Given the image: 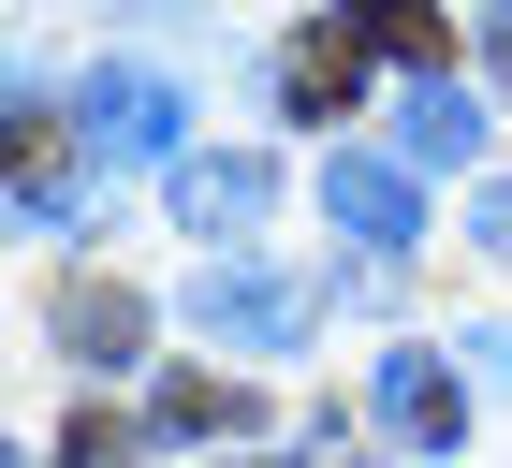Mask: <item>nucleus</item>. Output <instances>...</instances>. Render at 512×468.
I'll return each mask as SVG.
<instances>
[{
  "mask_svg": "<svg viewBox=\"0 0 512 468\" xmlns=\"http://www.w3.org/2000/svg\"><path fill=\"white\" fill-rule=\"evenodd\" d=\"M366 44H381V59H410V88L454 74V15H425V0H366Z\"/></svg>",
  "mask_w": 512,
  "mask_h": 468,
  "instance_id": "9",
  "label": "nucleus"
},
{
  "mask_svg": "<svg viewBox=\"0 0 512 468\" xmlns=\"http://www.w3.org/2000/svg\"><path fill=\"white\" fill-rule=\"evenodd\" d=\"M352 74H366V44L352 30H308L293 59H278V103L293 117H352Z\"/></svg>",
  "mask_w": 512,
  "mask_h": 468,
  "instance_id": "6",
  "label": "nucleus"
},
{
  "mask_svg": "<svg viewBox=\"0 0 512 468\" xmlns=\"http://www.w3.org/2000/svg\"><path fill=\"white\" fill-rule=\"evenodd\" d=\"M469 234H483V249H512V176H498V191L469 205Z\"/></svg>",
  "mask_w": 512,
  "mask_h": 468,
  "instance_id": "12",
  "label": "nucleus"
},
{
  "mask_svg": "<svg viewBox=\"0 0 512 468\" xmlns=\"http://www.w3.org/2000/svg\"><path fill=\"white\" fill-rule=\"evenodd\" d=\"M191 322H205V337H235V351H293V337L322 322V293H308L293 264H235V249H220V264L191 278Z\"/></svg>",
  "mask_w": 512,
  "mask_h": 468,
  "instance_id": "1",
  "label": "nucleus"
},
{
  "mask_svg": "<svg viewBox=\"0 0 512 468\" xmlns=\"http://www.w3.org/2000/svg\"><path fill=\"white\" fill-rule=\"evenodd\" d=\"M381 425H395V439H425V454H454L469 395H454V366H439V351H395V366H381Z\"/></svg>",
  "mask_w": 512,
  "mask_h": 468,
  "instance_id": "4",
  "label": "nucleus"
},
{
  "mask_svg": "<svg viewBox=\"0 0 512 468\" xmlns=\"http://www.w3.org/2000/svg\"><path fill=\"white\" fill-rule=\"evenodd\" d=\"M264 191H278V176H264V161H176V220H191V234H249V220H264Z\"/></svg>",
  "mask_w": 512,
  "mask_h": 468,
  "instance_id": "5",
  "label": "nucleus"
},
{
  "mask_svg": "<svg viewBox=\"0 0 512 468\" xmlns=\"http://www.w3.org/2000/svg\"><path fill=\"white\" fill-rule=\"evenodd\" d=\"M59 468H132V439H118V425H103V410H88V425H74V439H59Z\"/></svg>",
  "mask_w": 512,
  "mask_h": 468,
  "instance_id": "11",
  "label": "nucleus"
},
{
  "mask_svg": "<svg viewBox=\"0 0 512 468\" xmlns=\"http://www.w3.org/2000/svg\"><path fill=\"white\" fill-rule=\"evenodd\" d=\"M395 132H410V176H425V161H469V147H483V103H469V74H425Z\"/></svg>",
  "mask_w": 512,
  "mask_h": 468,
  "instance_id": "7",
  "label": "nucleus"
},
{
  "mask_svg": "<svg viewBox=\"0 0 512 468\" xmlns=\"http://www.w3.org/2000/svg\"><path fill=\"white\" fill-rule=\"evenodd\" d=\"M322 220L352 234V249H410V234H425V176L395 147H337L322 161Z\"/></svg>",
  "mask_w": 512,
  "mask_h": 468,
  "instance_id": "3",
  "label": "nucleus"
},
{
  "mask_svg": "<svg viewBox=\"0 0 512 468\" xmlns=\"http://www.w3.org/2000/svg\"><path fill=\"white\" fill-rule=\"evenodd\" d=\"M147 425H161V439H220V425H235V395H220V381H161Z\"/></svg>",
  "mask_w": 512,
  "mask_h": 468,
  "instance_id": "10",
  "label": "nucleus"
},
{
  "mask_svg": "<svg viewBox=\"0 0 512 468\" xmlns=\"http://www.w3.org/2000/svg\"><path fill=\"white\" fill-rule=\"evenodd\" d=\"M74 132H88L103 161H176L191 103H176V74H147V59H103V74L74 88Z\"/></svg>",
  "mask_w": 512,
  "mask_h": 468,
  "instance_id": "2",
  "label": "nucleus"
},
{
  "mask_svg": "<svg viewBox=\"0 0 512 468\" xmlns=\"http://www.w3.org/2000/svg\"><path fill=\"white\" fill-rule=\"evenodd\" d=\"M59 337H74L88 366H132V351H147V308H132L118 278H74V293H59Z\"/></svg>",
  "mask_w": 512,
  "mask_h": 468,
  "instance_id": "8",
  "label": "nucleus"
},
{
  "mask_svg": "<svg viewBox=\"0 0 512 468\" xmlns=\"http://www.w3.org/2000/svg\"><path fill=\"white\" fill-rule=\"evenodd\" d=\"M483 59H498V88H512V0H498V15H483Z\"/></svg>",
  "mask_w": 512,
  "mask_h": 468,
  "instance_id": "13",
  "label": "nucleus"
}]
</instances>
